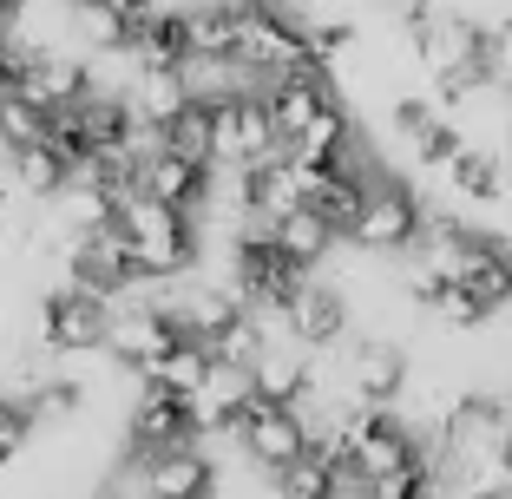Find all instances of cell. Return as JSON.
Returning <instances> with one entry per match:
<instances>
[{"instance_id":"obj_2","label":"cell","mask_w":512,"mask_h":499,"mask_svg":"<svg viewBox=\"0 0 512 499\" xmlns=\"http://www.w3.org/2000/svg\"><path fill=\"white\" fill-rule=\"evenodd\" d=\"M421 230H427L421 197L407 191L401 178H381V184H368L362 217L348 224V243H355L362 257H401V250L421 243Z\"/></svg>"},{"instance_id":"obj_4","label":"cell","mask_w":512,"mask_h":499,"mask_svg":"<svg viewBox=\"0 0 512 499\" xmlns=\"http://www.w3.org/2000/svg\"><path fill=\"white\" fill-rule=\"evenodd\" d=\"M309 447H316V434H309L302 408H289V401H263V394H256V414H250V427H243L237 454L250 460L263 480H276V473L296 467Z\"/></svg>"},{"instance_id":"obj_8","label":"cell","mask_w":512,"mask_h":499,"mask_svg":"<svg viewBox=\"0 0 512 499\" xmlns=\"http://www.w3.org/2000/svg\"><path fill=\"white\" fill-rule=\"evenodd\" d=\"M276 243H283L289 257L302 263V270H316V263H329L348 237H342V230H335L329 217L316 211V204H296V211H283V217H276Z\"/></svg>"},{"instance_id":"obj_12","label":"cell","mask_w":512,"mask_h":499,"mask_svg":"<svg viewBox=\"0 0 512 499\" xmlns=\"http://www.w3.org/2000/svg\"><path fill=\"white\" fill-rule=\"evenodd\" d=\"M53 211H60V224L73 230V237H86V230L112 224V217H119V204H112L106 184H66V191L53 197Z\"/></svg>"},{"instance_id":"obj_7","label":"cell","mask_w":512,"mask_h":499,"mask_svg":"<svg viewBox=\"0 0 512 499\" xmlns=\"http://www.w3.org/2000/svg\"><path fill=\"white\" fill-rule=\"evenodd\" d=\"M125 99H132V112L145 125H158V132H165V125L191 106V79H184V66H138L132 86H125Z\"/></svg>"},{"instance_id":"obj_6","label":"cell","mask_w":512,"mask_h":499,"mask_svg":"<svg viewBox=\"0 0 512 499\" xmlns=\"http://www.w3.org/2000/svg\"><path fill=\"white\" fill-rule=\"evenodd\" d=\"M348 322H355V309H348V289L342 283H302V296L289 303V335H296L302 348H342L348 342Z\"/></svg>"},{"instance_id":"obj_5","label":"cell","mask_w":512,"mask_h":499,"mask_svg":"<svg viewBox=\"0 0 512 499\" xmlns=\"http://www.w3.org/2000/svg\"><path fill=\"white\" fill-rule=\"evenodd\" d=\"M342 375L355 401H375V408H394L414 381V362L394 335H362V342H342Z\"/></svg>"},{"instance_id":"obj_1","label":"cell","mask_w":512,"mask_h":499,"mask_svg":"<svg viewBox=\"0 0 512 499\" xmlns=\"http://www.w3.org/2000/svg\"><path fill=\"white\" fill-rule=\"evenodd\" d=\"M112 316H119L112 296H99V289H86V283H53L40 296L33 335H40V348H53V355H106Z\"/></svg>"},{"instance_id":"obj_16","label":"cell","mask_w":512,"mask_h":499,"mask_svg":"<svg viewBox=\"0 0 512 499\" xmlns=\"http://www.w3.org/2000/svg\"><path fill=\"white\" fill-rule=\"evenodd\" d=\"M20 7H27V0H0V27H7V20H20Z\"/></svg>"},{"instance_id":"obj_13","label":"cell","mask_w":512,"mask_h":499,"mask_svg":"<svg viewBox=\"0 0 512 499\" xmlns=\"http://www.w3.org/2000/svg\"><path fill=\"white\" fill-rule=\"evenodd\" d=\"M211 362H217L211 342H178L165 362L151 368V375H138V381H165V388H178V394H197L204 381H211Z\"/></svg>"},{"instance_id":"obj_17","label":"cell","mask_w":512,"mask_h":499,"mask_svg":"<svg viewBox=\"0 0 512 499\" xmlns=\"http://www.w3.org/2000/svg\"><path fill=\"white\" fill-rule=\"evenodd\" d=\"M7 460H14V454H0V467H7Z\"/></svg>"},{"instance_id":"obj_15","label":"cell","mask_w":512,"mask_h":499,"mask_svg":"<svg viewBox=\"0 0 512 499\" xmlns=\"http://www.w3.org/2000/svg\"><path fill=\"white\" fill-rule=\"evenodd\" d=\"M434 119H440V112L427 106V99H394V106H388V132L401 138V145H414V138H421Z\"/></svg>"},{"instance_id":"obj_11","label":"cell","mask_w":512,"mask_h":499,"mask_svg":"<svg viewBox=\"0 0 512 499\" xmlns=\"http://www.w3.org/2000/svg\"><path fill=\"white\" fill-rule=\"evenodd\" d=\"M165 145L184 152V158H197V165H217V112H211V99H191V106L165 125Z\"/></svg>"},{"instance_id":"obj_3","label":"cell","mask_w":512,"mask_h":499,"mask_svg":"<svg viewBox=\"0 0 512 499\" xmlns=\"http://www.w3.org/2000/svg\"><path fill=\"white\" fill-rule=\"evenodd\" d=\"M191 440H211L197 427V401L165 381H138L132 421H125V447L132 454H165V447H191Z\"/></svg>"},{"instance_id":"obj_14","label":"cell","mask_w":512,"mask_h":499,"mask_svg":"<svg viewBox=\"0 0 512 499\" xmlns=\"http://www.w3.org/2000/svg\"><path fill=\"white\" fill-rule=\"evenodd\" d=\"M460 283H467V289H473V296H480V303H486V309H493V316H499V309H506V303H512V270H506V263H499V257H493V250H486V257H480V263H473V270H467V276H460Z\"/></svg>"},{"instance_id":"obj_10","label":"cell","mask_w":512,"mask_h":499,"mask_svg":"<svg viewBox=\"0 0 512 499\" xmlns=\"http://www.w3.org/2000/svg\"><path fill=\"white\" fill-rule=\"evenodd\" d=\"M270 493H276V499H348V486H342V473H335L329 460L309 447L296 467H283V473L270 480ZM355 493H362V486H355Z\"/></svg>"},{"instance_id":"obj_9","label":"cell","mask_w":512,"mask_h":499,"mask_svg":"<svg viewBox=\"0 0 512 499\" xmlns=\"http://www.w3.org/2000/svg\"><path fill=\"white\" fill-rule=\"evenodd\" d=\"M14 184L27 197H40V204H53V197L73 184V152H66V145H53V138L14 145Z\"/></svg>"}]
</instances>
